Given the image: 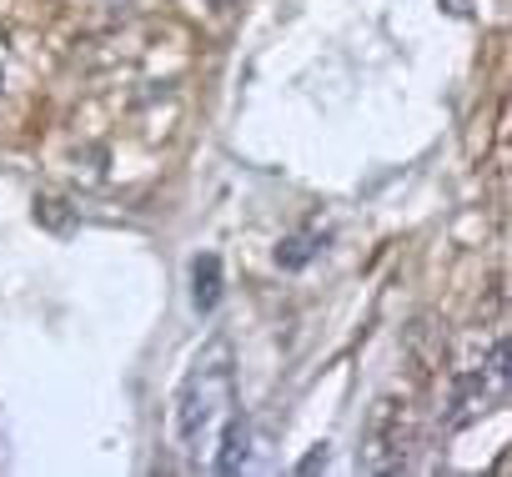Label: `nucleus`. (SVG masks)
I'll use <instances>...</instances> for the list:
<instances>
[{
	"mask_svg": "<svg viewBox=\"0 0 512 477\" xmlns=\"http://www.w3.org/2000/svg\"><path fill=\"white\" fill-rule=\"evenodd\" d=\"M236 407H241V397H236V357H231V342H226V337H211V342L191 357V367H186V377H181V387H176V402H171L176 447H181L186 457L211 452L221 422H226Z\"/></svg>",
	"mask_w": 512,
	"mask_h": 477,
	"instance_id": "nucleus-1",
	"label": "nucleus"
},
{
	"mask_svg": "<svg viewBox=\"0 0 512 477\" xmlns=\"http://www.w3.org/2000/svg\"><path fill=\"white\" fill-rule=\"evenodd\" d=\"M507 402V337L492 342L487 362H472L452 377V397H447V412H442V432H462L467 422L497 412Z\"/></svg>",
	"mask_w": 512,
	"mask_h": 477,
	"instance_id": "nucleus-2",
	"label": "nucleus"
},
{
	"mask_svg": "<svg viewBox=\"0 0 512 477\" xmlns=\"http://www.w3.org/2000/svg\"><path fill=\"white\" fill-rule=\"evenodd\" d=\"M407 447H412L407 402L397 407V397H377V407L367 417V432H362V467L367 472H402Z\"/></svg>",
	"mask_w": 512,
	"mask_h": 477,
	"instance_id": "nucleus-3",
	"label": "nucleus"
},
{
	"mask_svg": "<svg viewBox=\"0 0 512 477\" xmlns=\"http://www.w3.org/2000/svg\"><path fill=\"white\" fill-rule=\"evenodd\" d=\"M246 457H251V422H246V412L236 407V412L221 422V432H216L211 472H216V477H231V472H241V467H246Z\"/></svg>",
	"mask_w": 512,
	"mask_h": 477,
	"instance_id": "nucleus-4",
	"label": "nucleus"
},
{
	"mask_svg": "<svg viewBox=\"0 0 512 477\" xmlns=\"http://www.w3.org/2000/svg\"><path fill=\"white\" fill-rule=\"evenodd\" d=\"M221 292H226L221 257H216V252L191 257V307H196L201 317H211V312H216V302H221Z\"/></svg>",
	"mask_w": 512,
	"mask_h": 477,
	"instance_id": "nucleus-5",
	"label": "nucleus"
},
{
	"mask_svg": "<svg viewBox=\"0 0 512 477\" xmlns=\"http://www.w3.org/2000/svg\"><path fill=\"white\" fill-rule=\"evenodd\" d=\"M322 247H327V231H317V226L292 231V236H282V247H277V267L282 272H302V267H312L322 257Z\"/></svg>",
	"mask_w": 512,
	"mask_h": 477,
	"instance_id": "nucleus-6",
	"label": "nucleus"
},
{
	"mask_svg": "<svg viewBox=\"0 0 512 477\" xmlns=\"http://www.w3.org/2000/svg\"><path fill=\"white\" fill-rule=\"evenodd\" d=\"M317 467H327V442H317V447L297 462V472H302V477H307V472H317Z\"/></svg>",
	"mask_w": 512,
	"mask_h": 477,
	"instance_id": "nucleus-7",
	"label": "nucleus"
},
{
	"mask_svg": "<svg viewBox=\"0 0 512 477\" xmlns=\"http://www.w3.org/2000/svg\"><path fill=\"white\" fill-rule=\"evenodd\" d=\"M101 6H116L121 11V6H146V0H101Z\"/></svg>",
	"mask_w": 512,
	"mask_h": 477,
	"instance_id": "nucleus-8",
	"label": "nucleus"
},
{
	"mask_svg": "<svg viewBox=\"0 0 512 477\" xmlns=\"http://www.w3.org/2000/svg\"><path fill=\"white\" fill-rule=\"evenodd\" d=\"M211 6H226V0H211Z\"/></svg>",
	"mask_w": 512,
	"mask_h": 477,
	"instance_id": "nucleus-9",
	"label": "nucleus"
},
{
	"mask_svg": "<svg viewBox=\"0 0 512 477\" xmlns=\"http://www.w3.org/2000/svg\"><path fill=\"white\" fill-rule=\"evenodd\" d=\"M0 86H6V71H0Z\"/></svg>",
	"mask_w": 512,
	"mask_h": 477,
	"instance_id": "nucleus-10",
	"label": "nucleus"
}]
</instances>
